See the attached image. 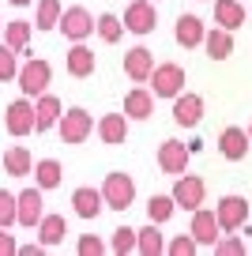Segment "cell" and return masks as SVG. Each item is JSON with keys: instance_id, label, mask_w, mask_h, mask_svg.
I'll return each instance as SVG.
<instances>
[{"instance_id": "cell-32", "label": "cell", "mask_w": 252, "mask_h": 256, "mask_svg": "<svg viewBox=\"0 0 252 256\" xmlns=\"http://www.w3.org/2000/svg\"><path fill=\"white\" fill-rule=\"evenodd\" d=\"M136 245H140V230H128V226H120V230H113V252L124 256V252H136Z\"/></svg>"}, {"instance_id": "cell-15", "label": "cell", "mask_w": 252, "mask_h": 256, "mask_svg": "<svg viewBox=\"0 0 252 256\" xmlns=\"http://www.w3.org/2000/svg\"><path fill=\"white\" fill-rule=\"evenodd\" d=\"M42 218H46V208H42V184H34V188L19 192V226H38Z\"/></svg>"}, {"instance_id": "cell-29", "label": "cell", "mask_w": 252, "mask_h": 256, "mask_svg": "<svg viewBox=\"0 0 252 256\" xmlns=\"http://www.w3.org/2000/svg\"><path fill=\"white\" fill-rule=\"evenodd\" d=\"M174 211H177V200H174V192H170V196H150L147 200V218L150 222H170V218H174Z\"/></svg>"}, {"instance_id": "cell-27", "label": "cell", "mask_w": 252, "mask_h": 256, "mask_svg": "<svg viewBox=\"0 0 252 256\" xmlns=\"http://www.w3.org/2000/svg\"><path fill=\"white\" fill-rule=\"evenodd\" d=\"M4 42H8L16 53H26V46H30V23H26V19L4 23Z\"/></svg>"}, {"instance_id": "cell-9", "label": "cell", "mask_w": 252, "mask_h": 256, "mask_svg": "<svg viewBox=\"0 0 252 256\" xmlns=\"http://www.w3.org/2000/svg\"><path fill=\"white\" fill-rule=\"evenodd\" d=\"M222 222H218V211H192V238L200 241L204 248H214L218 245V238H222Z\"/></svg>"}, {"instance_id": "cell-25", "label": "cell", "mask_w": 252, "mask_h": 256, "mask_svg": "<svg viewBox=\"0 0 252 256\" xmlns=\"http://www.w3.org/2000/svg\"><path fill=\"white\" fill-rule=\"evenodd\" d=\"M4 174H12V177H26V174H34V158H30V151H26V147H8V151H4Z\"/></svg>"}, {"instance_id": "cell-35", "label": "cell", "mask_w": 252, "mask_h": 256, "mask_svg": "<svg viewBox=\"0 0 252 256\" xmlns=\"http://www.w3.org/2000/svg\"><path fill=\"white\" fill-rule=\"evenodd\" d=\"M214 252H218V256H241V252H244V241L237 238L234 230H226V234L218 238V245H214Z\"/></svg>"}, {"instance_id": "cell-12", "label": "cell", "mask_w": 252, "mask_h": 256, "mask_svg": "<svg viewBox=\"0 0 252 256\" xmlns=\"http://www.w3.org/2000/svg\"><path fill=\"white\" fill-rule=\"evenodd\" d=\"M150 72H154V53L150 49L136 46V49L124 53V76L132 83H150Z\"/></svg>"}, {"instance_id": "cell-34", "label": "cell", "mask_w": 252, "mask_h": 256, "mask_svg": "<svg viewBox=\"0 0 252 256\" xmlns=\"http://www.w3.org/2000/svg\"><path fill=\"white\" fill-rule=\"evenodd\" d=\"M12 222H19V196L0 188V226H12Z\"/></svg>"}, {"instance_id": "cell-28", "label": "cell", "mask_w": 252, "mask_h": 256, "mask_svg": "<svg viewBox=\"0 0 252 256\" xmlns=\"http://www.w3.org/2000/svg\"><path fill=\"white\" fill-rule=\"evenodd\" d=\"M60 177H64V170H60V162H56V158L34 162V184H42V188H56Z\"/></svg>"}, {"instance_id": "cell-20", "label": "cell", "mask_w": 252, "mask_h": 256, "mask_svg": "<svg viewBox=\"0 0 252 256\" xmlns=\"http://www.w3.org/2000/svg\"><path fill=\"white\" fill-rule=\"evenodd\" d=\"M154 90H143V87H136V90H128L124 94V113L132 120H147L150 113H154Z\"/></svg>"}, {"instance_id": "cell-16", "label": "cell", "mask_w": 252, "mask_h": 256, "mask_svg": "<svg viewBox=\"0 0 252 256\" xmlns=\"http://www.w3.org/2000/svg\"><path fill=\"white\" fill-rule=\"evenodd\" d=\"M72 208H76L79 218H98L102 208H106V196L98 188H90V184H83V188L72 192Z\"/></svg>"}, {"instance_id": "cell-38", "label": "cell", "mask_w": 252, "mask_h": 256, "mask_svg": "<svg viewBox=\"0 0 252 256\" xmlns=\"http://www.w3.org/2000/svg\"><path fill=\"white\" fill-rule=\"evenodd\" d=\"M8 252H19L16 238L8 234V226H0V256H8Z\"/></svg>"}, {"instance_id": "cell-7", "label": "cell", "mask_w": 252, "mask_h": 256, "mask_svg": "<svg viewBox=\"0 0 252 256\" xmlns=\"http://www.w3.org/2000/svg\"><path fill=\"white\" fill-rule=\"evenodd\" d=\"M158 26V12H154V0H132L124 8V30L132 34H150Z\"/></svg>"}, {"instance_id": "cell-6", "label": "cell", "mask_w": 252, "mask_h": 256, "mask_svg": "<svg viewBox=\"0 0 252 256\" xmlns=\"http://www.w3.org/2000/svg\"><path fill=\"white\" fill-rule=\"evenodd\" d=\"M94 16H90L87 8H64V16H60V30H64V38L68 42H87L90 34H94Z\"/></svg>"}, {"instance_id": "cell-37", "label": "cell", "mask_w": 252, "mask_h": 256, "mask_svg": "<svg viewBox=\"0 0 252 256\" xmlns=\"http://www.w3.org/2000/svg\"><path fill=\"white\" fill-rule=\"evenodd\" d=\"M76 252L79 256H98V252H106V245H102L98 234H83V238L76 241Z\"/></svg>"}, {"instance_id": "cell-31", "label": "cell", "mask_w": 252, "mask_h": 256, "mask_svg": "<svg viewBox=\"0 0 252 256\" xmlns=\"http://www.w3.org/2000/svg\"><path fill=\"white\" fill-rule=\"evenodd\" d=\"M16 56H19V53L8 46V42L0 46V80H4V83H8V80H19V68H23V64H19Z\"/></svg>"}, {"instance_id": "cell-4", "label": "cell", "mask_w": 252, "mask_h": 256, "mask_svg": "<svg viewBox=\"0 0 252 256\" xmlns=\"http://www.w3.org/2000/svg\"><path fill=\"white\" fill-rule=\"evenodd\" d=\"M49 80H53L49 60H34V56H30V60L19 68V90H23V94H30V98L46 94V90H49Z\"/></svg>"}, {"instance_id": "cell-26", "label": "cell", "mask_w": 252, "mask_h": 256, "mask_svg": "<svg viewBox=\"0 0 252 256\" xmlns=\"http://www.w3.org/2000/svg\"><path fill=\"white\" fill-rule=\"evenodd\" d=\"M60 16H64L60 0H38V12H34V26H38V30H56V26H60Z\"/></svg>"}, {"instance_id": "cell-5", "label": "cell", "mask_w": 252, "mask_h": 256, "mask_svg": "<svg viewBox=\"0 0 252 256\" xmlns=\"http://www.w3.org/2000/svg\"><path fill=\"white\" fill-rule=\"evenodd\" d=\"M56 132H60V144H83L94 132V117L87 110H68L56 124Z\"/></svg>"}, {"instance_id": "cell-10", "label": "cell", "mask_w": 252, "mask_h": 256, "mask_svg": "<svg viewBox=\"0 0 252 256\" xmlns=\"http://www.w3.org/2000/svg\"><path fill=\"white\" fill-rule=\"evenodd\" d=\"M188 158H192V151L184 144H177V140H166V144L158 147V166H162V174L181 177L184 170H188Z\"/></svg>"}, {"instance_id": "cell-21", "label": "cell", "mask_w": 252, "mask_h": 256, "mask_svg": "<svg viewBox=\"0 0 252 256\" xmlns=\"http://www.w3.org/2000/svg\"><path fill=\"white\" fill-rule=\"evenodd\" d=\"M204 49H207V56H211V60H226V56L234 53V30H226V26H214V30H207Z\"/></svg>"}, {"instance_id": "cell-14", "label": "cell", "mask_w": 252, "mask_h": 256, "mask_svg": "<svg viewBox=\"0 0 252 256\" xmlns=\"http://www.w3.org/2000/svg\"><path fill=\"white\" fill-rule=\"evenodd\" d=\"M248 144H252V136L244 132V128H237V124L222 128V136H218V151L226 154L230 162H241L244 154H248Z\"/></svg>"}, {"instance_id": "cell-24", "label": "cell", "mask_w": 252, "mask_h": 256, "mask_svg": "<svg viewBox=\"0 0 252 256\" xmlns=\"http://www.w3.org/2000/svg\"><path fill=\"white\" fill-rule=\"evenodd\" d=\"M214 19H218V26H226V30L244 26V8H241V0H214Z\"/></svg>"}, {"instance_id": "cell-8", "label": "cell", "mask_w": 252, "mask_h": 256, "mask_svg": "<svg viewBox=\"0 0 252 256\" xmlns=\"http://www.w3.org/2000/svg\"><path fill=\"white\" fill-rule=\"evenodd\" d=\"M204 196H207L204 177H192V174H181V177H177V184H174V200H177V208H184V211H200Z\"/></svg>"}, {"instance_id": "cell-41", "label": "cell", "mask_w": 252, "mask_h": 256, "mask_svg": "<svg viewBox=\"0 0 252 256\" xmlns=\"http://www.w3.org/2000/svg\"><path fill=\"white\" fill-rule=\"evenodd\" d=\"M248 136H252V124H248Z\"/></svg>"}, {"instance_id": "cell-18", "label": "cell", "mask_w": 252, "mask_h": 256, "mask_svg": "<svg viewBox=\"0 0 252 256\" xmlns=\"http://www.w3.org/2000/svg\"><path fill=\"white\" fill-rule=\"evenodd\" d=\"M34 113H38V132H49V128H56L60 124V117H64V110H60V98L56 94H38V102H34Z\"/></svg>"}, {"instance_id": "cell-23", "label": "cell", "mask_w": 252, "mask_h": 256, "mask_svg": "<svg viewBox=\"0 0 252 256\" xmlns=\"http://www.w3.org/2000/svg\"><path fill=\"white\" fill-rule=\"evenodd\" d=\"M64 234H68V222H64V215H46V218L38 222V241H42L46 248L60 245Z\"/></svg>"}, {"instance_id": "cell-19", "label": "cell", "mask_w": 252, "mask_h": 256, "mask_svg": "<svg viewBox=\"0 0 252 256\" xmlns=\"http://www.w3.org/2000/svg\"><path fill=\"white\" fill-rule=\"evenodd\" d=\"M68 76H76V80H87V76H94V49H87L83 42H76V46L68 49Z\"/></svg>"}, {"instance_id": "cell-30", "label": "cell", "mask_w": 252, "mask_h": 256, "mask_svg": "<svg viewBox=\"0 0 252 256\" xmlns=\"http://www.w3.org/2000/svg\"><path fill=\"white\" fill-rule=\"evenodd\" d=\"M136 252L140 256H158V252H166V241H162V234H158V222H147L140 230V245H136Z\"/></svg>"}, {"instance_id": "cell-39", "label": "cell", "mask_w": 252, "mask_h": 256, "mask_svg": "<svg viewBox=\"0 0 252 256\" xmlns=\"http://www.w3.org/2000/svg\"><path fill=\"white\" fill-rule=\"evenodd\" d=\"M42 248H46L42 241H30V245H19V252H23V256H38Z\"/></svg>"}, {"instance_id": "cell-17", "label": "cell", "mask_w": 252, "mask_h": 256, "mask_svg": "<svg viewBox=\"0 0 252 256\" xmlns=\"http://www.w3.org/2000/svg\"><path fill=\"white\" fill-rule=\"evenodd\" d=\"M128 113H106L102 120H98V136H102V144H110V147H117V144H124L128 140Z\"/></svg>"}, {"instance_id": "cell-1", "label": "cell", "mask_w": 252, "mask_h": 256, "mask_svg": "<svg viewBox=\"0 0 252 256\" xmlns=\"http://www.w3.org/2000/svg\"><path fill=\"white\" fill-rule=\"evenodd\" d=\"M102 196H106V208L128 211V208H132V200H136V181L124 174V170H113V174H106Z\"/></svg>"}, {"instance_id": "cell-33", "label": "cell", "mask_w": 252, "mask_h": 256, "mask_svg": "<svg viewBox=\"0 0 252 256\" xmlns=\"http://www.w3.org/2000/svg\"><path fill=\"white\" fill-rule=\"evenodd\" d=\"M120 30H124V23H120L117 16H113V12H106V16H98V38L102 42H120Z\"/></svg>"}, {"instance_id": "cell-2", "label": "cell", "mask_w": 252, "mask_h": 256, "mask_svg": "<svg viewBox=\"0 0 252 256\" xmlns=\"http://www.w3.org/2000/svg\"><path fill=\"white\" fill-rule=\"evenodd\" d=\"M150 90H154L158 98H177L184 90V68L174 64V60L154 64V72H150Z\"/></svg>"}, {"instance_id": "cell-3", "label": "cell", "mask_w": 252, "mask_h": 256, "mask_svg": "<svg viewBox=\"0 0 252 256\" xmlns=\"http://www.w3.org/2000/svg\"><path fill=\"white\" fill-rule=\"evenodd\" d=\"M4 128H8L12 136H30V132H38V113H34V106H30V94L12 102L8 110H4Z\"/></svg>"}, {"instance_id": "cell-36", "label": "cell", "mask_w": 252, "mask_h": 256, "mask_svg": "<svg viewBox=\"0 0 252 256\" xmlns=\"http://www.w3.org/2000/svg\"><path fill=\"white\" fill-rule=\"evenodd\" d=\"M196 248H200V241L192 238V230H188V234H177V238L166 245V252H174V256H188V252H196Z\"/></svg>"}, {"instance_id": "cell-40", "label": "cell", "mask_w": 252, "mask_h": 256, "mask_svg": "<svg viewBox=\"0 0 252 256\" xmlns=\"http://www.w3.org/2000/svg\"><path fill=\"white\" fill-rule=\"evenodd\" d=\"M8 4H16V8H26V4H34V0H8Z\"/></svg>"}, {"instance_id": "cell-11", "label": "cell", "mask_w": 252, "mask_h": 256, "mask_svg": "<svg viewBox=\"0 0 252 256\" xmlns=\"http://www.w3.org/2000/svg\"><path fill=\"white\" fill-rule=\"evenodd\" d=\"M214 211H218L222 230H241L244 218H248V200H244V196H222V200L214 204Z\"/></svg>"}, {"instance_id": "cell-22", "label": "cell", "mask_w": 252, "mask_h": 256, "mask_svg": "<svg viewBox=\"0 0 252 256\" xmlns=\"http://www.w3.org/2000/svg\"><path fill=\"white\" fill-rule=\"evenodd\" d=\"M174 38H177V46H184V49L200 46V42L207 38V30H204V23H200V16H181V19H177Z\"/></svg>"}, {"instance_id": "cell-13", "label": "cell", "mask_w": 252, "mask_h": 256, "mask_svg": "<svg viewBox=\"0 0 252 256\" xmlns=\"http://www.w3.org/2000/svg\"><path fill=\"white\" fill-rule=\"evenodd\" d=\"M174 120L181 128H196L200 120H204V98L200 94H184L181 90V94L174 98Z\"/></svg>"}]
</instances>
